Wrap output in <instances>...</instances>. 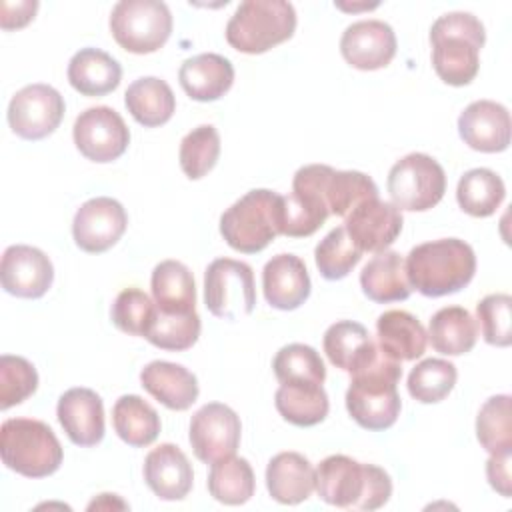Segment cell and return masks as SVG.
<instances>
[{
  "instance_id": "f35d334b",
  "label": "cell",
  "mask_w": 512,
  "mask_h": 512,
  "mask_svg": "<svg viewBox=\"0 0 512 512\" xmlns=\"http://www.w3.org/2000/svg\"><path fill=\"white\" fill-rule=\"evenodd\" d=\"M274 374L280 384L300 382V384H324L326 366L320 354L308 344H288L282 346L272 362Z\"/></svg>"
},
{
  "instance_id": "484cf974",
  "label": "cell",
  "mask_w": 512,
  "mask_h": 512,
  "mask_svg": "<svg viewBox=\"0 0 512 512\" xmlns=\"http://www.w3.org/2000/svg\"><path fill=\"white\" fill-rule=\"evenodd\" d=\"M322 344L328 360L350 374L370 364L378 354V344L372 340L368 330L354 320L334 322L324 332Z\"/></svg>"
},
{
  "instance_id": "ba28073f",
  "label": "cell",
  "mask_w": 512,
  "mask_h": 512,
  "mask_svg": "<svg viewBox=\"0 0 512 512\" xmlns=\"http://www.w3.org/2000/svg\"><path fill=\"white\" fill-rule=\"evenodd\" d=\"M110 32L132 54L160 50L172 34V14L160 0H122L112 8Z\"/></svg>"
},
{
  "instance_id": "e0dca14e",
  "label": "cell",
  "mask_w": 512,
  "mask_h": 512,
  "mask_svg": "<svg viewBox=\"0 0 512 512\" xmlns=\"http://www.w3.org/2000/svg\"><path fill=\"white\" fill-rule=\"evenodd\" d=\"M2 288L18 298H42L54 280L50 258L28 244L8 246L0 262Z\"/></svg>"
},
{
  "instance_id": "1f68e13d",
  "label": "cell",
  "mask_w": 512,
  "mask_h": 512,
  "mask_svg": "<svg viewBox=\"0 0 512 512\" xmlns=\"http://www.w3.org/2000/svg\"><path fill=\"white\" fill-rule=\"evenodd\" d=\"M478 326L472 314L462 306H444L428 326V340L432 348L446 356H460L474 348Z\"/></svg>"
},
{
  "instance_id": "cb8c5ba5",
  "label": "cell",
  "mask_w": 512,
  "mask_h": 512,
  "mask_svg": "<svg viewBox=\"0 0 512 512\" xmlns=\"http://www.w3.org/2000/svg\"><path fill=\"white\" fill-rule=\"evenodd\" d=\"M316 470L298 452H280L266 466V488L280 504H300L312 496Z\"/></svg>"
},
{
  "instance_id": "603a6c76",
  "label": "cell",
  "mask_w": 512,
  "mask_h": 512,
  "mask_svg": "<svg viewBox=\"0 0 512 512\" xmlns=\"http://www.w3.org/2000/svg\"><path fill=\"white\" fill-rule=\"evenodd\" d=\"M178 80L192 100L212 102L230 90L234 82V66L226 56L204 52L182 62Z\"/></svg>"
},
{
  "instance_id": "5bb4252c",
  "label": "cell",
  "mask_w": 512,
  "mask_h": 512,
  "mask_svg": "<svg viewBox=\"0 0 512 512\" xmlns=\"http://www.w3.org/2000/svg\"><path fill=\"white\" fill-rule=\"evenodd\" d=\"M242 424L238 414L222 404L208 402L194 412L190 420V446L200 462L214 464L222 458L234 456L240 444Z\"/></svg>"
},
{
  "instance_id": "c3c4849f",
  "label": "cell",
  "mask_w": 512,
  "mask_h": 512,
  "mask_svg": "<svg viewBox=\"0 0 512 512\" xmlns=\"http://www.w3.org/2000/svg\"><path fill=\"white\" fill-rule=\"evenodd\" d=\"M38 10L36 0H24V2H2L0 4V26L4 30H16L26 26Z\"/></svg>"
},
{
  "instance_id": "d590c367",
  "label": "cell",
  "mask_w": 512,
  "mask_h": 512,
  "mask_svg": "<svg viewBox=\"0 0 512 512\" xmlns=\"http://www.w3.org/2000/svg\"><path fill=\"white\" fill-rule=\"evenodd\" d=\"M254 470L246 458L228 456L212 464L208 474V492L214 500L240 506L254 496Z\"/></svg>"
},
{
  "instance_id": "ac0fdd59",
  "label": "cell",
  "mask_w": 512,
  "mask_h": 512,
  "mask_svg": "<svg viewBox=\"0 0 512 512\" xmlns=\"http://www.w3.org/2000/svg\"><path fill=\"white\" fill-rule=\"evenodd\" d=\"M340 52L352 68L380 70L396 56V34L382 20H360L344 30Z\"/></svg>"
},
{
  "instance_id": "ee69618b",
  "label": "cell",
  "mask_w": 512,
  "mask_h": 512,
  "mask_svg": "<svg viewBox=\"0 0 512 512\" xmlns=\"http://www.w3.org/2000/svg\"><path fill=\"white\" fill-rule=\"evenodd\" d=\"M114 326L130 336H146L154 316H156V304L150 300V296L140 288H124L110 310Z\"/></svg>"
},
{
  "instance_id": "836d02e7",
  "label": "cell",
  "mask_w": 512,
  "mask_h": 512,
  "mask_svg": "<svg viewBox=\"0 0 512 512\" xmlns=\"http://www.w3.org/2000/svg\"><path fill=\"white\" fill-rule=\"evenodd\" d=\"M112 424L120 440L134 448L152 444L162 428L158 412L136 394H124L116 400L112 408Z\"/></svg>"
},
{
  "instance_id": "30bf717a",
  "label": "cell",
  "mask_w": 512,
  "mask_h": 512,
  "mask_svg": "<svg viewBox=\"0 0 512 512\" xmlns=\"http://www.w3.org/2000/svg\"><path fill=\"white\" fill-rule=\"evenodd\" d=\"M332 166L308 164L296 170L292 192L284 196L282 234L290 238L312 236L330 216L326 202V180Z\"/></svg>"
},
{
  "instance_id": "60d3db41",
  "label": "cell",
  "mask_w": 512,
  "mask_h": 512,
  "mask_svg": "<svg viewBox=\"0 0 512 512\" xmlns=\"http://www.w3.org/2000/svg\"><path fill=\"white\" fill-rule=\"evenodd\" d=\"M362 252L352 242L344 226L330 230L316 246L314 260L316 268L326 280H342L360 262Z\"/></svg>"
},
{
  "instance_id": "8992f818",
  "label": "cell",
  "mask_w": 512,
  "mask_h": 512,
  "mask_svg": "<svg viewBox=\"0 0 512 512\" xmlns=\"http://www.w3.org/2000/svg\"><path fill=\"white\" fill-rule=\"evenodd\" d=\"M0 456L6 468L26 478H46L60 468L64 452L46 422L8 418L0 428Z\"/></svg>"
},
{
  "instance_id": "4dcf8cb0",
  "label": "cell",
  "mask_w": 512,
  "mask_h": 512,
  "mask_svg": "<svg viewBox=\"0 0 512 512\" xmlns=\"http://www.w3.org/2000/svg\"><path fill=\"white\" fill-rule=\"evenodd\" d=\"M124 104L132 118L146 128L166 124L176 110V98L172 88L156 76H144L134 80L126 88Z\"/></svg>"
},
{
  "instance_id": "8fae6325",
  "label": "cell",
  "mask_w": 512,
  "mask_h": 512,
  "mask_svg": "<svg viewBox=\"0 0 512 512\" xmlns=\"http://www.w3.org/2000/svg\"><path fill=\"white\" fill-rule=\"evenodd\" d=\"M204 304L222 320L252 314L256 306L254 272L246 262L216 258L204 272Z\"/></svg>"
},
{
  "instance_id": "4316f807",
  "label": "cell",
  "mask_w": 512,
  "mask_h": 512,
  "mask_svg": "<svg viewBox=\"0 0 512 512\" xmlns=\"http://www.w3.org/2000/svg\"><path fill=\"white\" fill-rule=\"evenodd\" d=\"M378 348L392 360H416L424 354L428 334L424 326L406 310H388L376 320Z\"/></svg>"
},
{
  "instance_id": "f1b7e54d",
  "label": "cell",
  "mask_w": 512,
  "mask_h": 512,
  "mask_svg": "<svg viewBox=\"0 0 512 512\" xmlns=\"http://www.w3.org/2000/svg\"><path fill=\"white\" fill-rule=\"evenodd\" d=\"M362 292L378 304L400 302L412 294L406 276V262L394 250L378 252L360 272Z\"/></svg>"
},
{
  "instance_id": "b9f144b4",
  "label": "cell",
  "mask_w": 512,
  "mask_h": 512,
  "mask_svg": "<svg viewBox=\"0 0 512 512\" xmlns=\"http://www.w3.org/2000/svg\"><path fill=\"white\" fill-rule=\"evenodd\" d=\"M220 134L212 124L192 128L180 142V168L190 180H200L218 162Z\"/></svg>"
},
{
  "instance_id": "277c9868",
  "label": "cell",
  "mask_w": 512,
  "mask_h": 512,
  "mask_svg": "<svg viewBox=\"0 0 512 512\" xmlns=\"http://www.w3.org/2000/svg\"><path fill=\"white\" fill-rule=\"evenodd\" d=\"M432 66L450 86L470 84L480 68V48L486 42L484 24L470 12L442 14L430 28Z\"/></svg>"
},
{
  "instance_id": "7bdbcfd3",
  "label": "cell",
  "mask_w": 512,
  "mask_h": 512,
  "mask_svg": "<svg viewBox=\"0 0 512 512\" xmlns=\"http://www.w3.org/2000/svg\"><path fill=\"white\" fill-rule=\"evenodd\" d=\"M200 328L202 324L196 310L188 314H164L156 308L154 322L144 338L156 348L182 352L196 344L200 336Z\"/></svg>"
},
{
  "instance_id": "5b68a950",
  "label": "cell",
  "mask_w": 512,
  "mask_h": 512,
  "mask_svg": "<svg viewBox=\"0 0 512 512\" xmlns=\"http://www.w3.org/2000/svg\"><path fill=\"white\" fill-rule=\"evenodd\" d=\"M282 208L284 196L266 188L250 190L220 216V234L230 248L256 254L282 234Z\"/></svg>"
},
{
  "instance_id": "44dd1931",
  "label": "cell",
  "mask_w": 512,
  "mask_h": 512,
  "mask_svg": "<svg viewBox=\"0 0 512 512\" xmlns=\"http://www.w3.org/2000/svg\"><path fill=\"white\" fill-rule=\"evenodd\" d=\"M264 298L272 308L296 310L310 296V276L302 258L294 254L272 256L262 270Z\"/></svg>"
},
{
  "instance_id": "ffe728a7",
  "label": "cell",
  "mask_w": 512,
  "mask_h": 512,
  "mask_svg": "<svg viewBox=\"0 0 512 512\" xmlns=\"http://www.w3.org/2000/svg\"><path fill=\"white\" fill-rule=\"evenodd\" d=\"M60 426L72 444L90 448L104 438V404L90 388L66 390L56 406Z\"/></svg>"
},
{
  "instance_id": "3957f363",
  "label": "cell",
  "mask_w": 512,
  "mask_h": 512,
  "mask_svg": "<svg viewBox=\"0 0 512 512\" xmlns=\"http://www.w3.org/2000/svg\"><path fill=\"white\" fill-rule=\"evenodd\" d=\"M400 378V362L388 358L378 348L374 360L352 374L346 390V410L352 420L366 430L390 428L402 408L398 394Z\"/></svg>"
},
{
  "instance_id": "83f0119b",
  "label": "cell",
  "mask_w": 512,
  "mask_h": 512,
  "mask_svg": "<svg viewBox=\"0 0 512 512\" xmlns=\"http://www.w3.org/2000/svg\"><path fill=\"white\" fill-rule=\"evenodd\" d=\"M68 82L82 96H104L118 88L122 66L108 52L82 48L68 62Z\"/></svg>"
},
{
  "instance_id": "6da1fadb",
  "label": "cell",
  "mask_w": 512,
  "mask_h": 512,
  "mask_svg": "<svg viewBox=\"0 0 512 512\" xmlns=\"http://www.w3.org/2000/svg\"><path fill=\"white\" fill-rule=\"evenodd\" d=\"M404 262L412 290L428 298L460 292L470 284L476 272L474 250L460 238H440L418 244Z\"/></svg>"
},
{
  "instance_id": "ab89813d",
  "label": "cell",
  "mask_w": 512,
  "mask_h": 512,
  "mask_svg": "<svg viewBox=\"0 0 512 512\" xmlns=\"http://www.w3.org/2000/svg\"><path fill=\"white\" fill-rule=\"evenodd\" d=\"M456 378L458 372L452 362L442 358H426L410 370L408 392L422 404H436L452 392Z\"/></svg>"
},
{
  "instance_id": "74e56055",
  "label": "cell",
  "mask_w": 512,
  "mask_h": 512,
  "mask_svg": "<svg viewBox=\"0 0 512 512\" xmlns=\"http://www.w3.org/2000/svg\"><path fill=\"white\" fill-rule=\"evenodd\" d=\"M378 198V186L358 170H334L326 180V202L334 216L346 218L364 200Z\"/></svg>"
},
{
  "instance_id": "7402d4cb",
  "label": "cell",
  "mask_w": 512,
  "mask_h": 512,
  "mask_svg": "<svg viewBox=\"0 0 512 512\" xmlns=\"http://www.w3.org/2000/svg\"><path fill=\"white\" fill-rule=\"evenodd\" d=\"M144 480L160 500H182L192 490L194 472L176 444H160L144 460Z\"/></svg>"
},
{
  "instance_id": "9c48e42d",
  "label": "cell",
  "mask_w": 512,
  "mask_h": 512,
  "mask_svg": "<svg viewBox=\"0 0 512 512\" xmlns=\"http://www.w3.org/2000/svg\"><path fill=\"white\" fill-rule=\"evenodd\" d=\"M386 186L396 208L424 212L442 200L446 192V174L432 156L412 152L390 168Z\"/></svg>"
},
{
  "instance_id": "681fc988",
  "label": "cell",
  "mask_w": 512,
  "mask_h": 512,
  "mask_svg": "<svg viewBox=\"0 0 512 512\" xmlns=\"http://www.w3.org/2000/svg\"><path fill=\"white\" fill-rule=\"evenodd\" d=\"M336 6H338V8H342V10H358V8H376L378 4H362V6H344L342 2H336Z\"/></svg>"
},
{
  "instance_id": "d4e9b609",
  "label": "cell",
  "mask_w": 512,
  "mask_h": 512,
  "mask_svg": "<svg viewBox=\"0 0 512 512\" xmlns=\"http://www.w3.org/2000/svg\"><path fill=\"white\" fill-rule=\"evenodd\" d=\"M142 388L170 410H188L198 398V380L182 364L154 360L140 372Z\"/></svg>"
},
{
  "instance_id": "7dc6e473",
  "label": "cell",
  "mask_w": 512,
  "mask_h": 512,
  "mask_svg": "<svg viewBox=\"0 0 512 512\" xmlns=\"http://www.w3.org/2000/svg\"><path fill=\"white\" fill-rule=\"evenodd\" d=\"M486 478L490 486L504 498L512 496V476H510V454H490L486 462Z\"/></svg>"
},
{
  "instance_id": "f6af8a7d",
  "label": "cell",
  "mask_w": 512,
  "mask_h": 512,
  "mask_svg": "<svg viewBox=\"0 0 512 512\" xmlns=\"http://www.w3.org/2000/svg\"><path fill=\"white\" fill-rule=\"evenodd\" d=\"M38 388V372L22 356L2 354L0 356V408L8 410L26 398H30Z\"/></svg>"
},
{
  "instance_id": "f546056e",
  "label": "cell",
  "mask_w": 512,
  "mask_h": 512,
  "mask_svg": "<svg viewBox=\"0 0 512 512\" xmlns=\"http://www.w3.org/2000/svg\"><path fill=\"white\" fill-rule=\"evenodd\" d=\"M154 304L164 314H188L196 310L194 276L178 260H164L152 270Z\"/></svg>"
},
{
  "instance_id": "d6986e66",
  "label": "cell",
  "mask_w": 512,
  "mask_h": 512,
  "mask_svg": "<svg viewBox=\"0 0 512 512\" xmlns=\"http://www.w3.org/2000/svg\"><path fill=\"white\" fill-rule=\"evenodd\" d=\"M458 134L472 150L504 152L512 134L510 112L494 100H476L458 116Z\"/></svg>"
},
{
  "instance_id": "4fadbf2b",
  "label": "cell",
  "mask_w": 512,
  "mask_h": 512,
  "mask_svg": "<svg viewBox=\"0 0 512 512\" xmlns=\"http://www.w3.org/2000/svg\"><path fill=\"white\" fill-rule=\"evenodd\" d=\"M72 136L80 154L98 164L120 158L130 144L124 118L110 106H92L80 112Z\"/></svg>"
},
{
  "instance_id": "7c38bea8",
  "label": "cell",
  "mask_w": 512,
  "mask_h": 512,
  "mask_svg": "<svg viewBox=\"0 0 512 512\" xmlns=\"http://www.w3.org/2000/svg\"><path fill=\"white\" fill-rule=\"evenodd\" d=\"M64 98L48 84H28L20 88L8 104V124L24 140L50 136L64 118Z\"/></svg>"
},
{
  "instance_id": "8d00e7d4",
  "label": "cell",
  "mask_w": 512,
  "mask_h": 512,
  "mask_svg": "<svg viewBox=\"0 0 512 512\" xmlns=\"http://www.w3.org/2000/svg\"><path fill=\"white\" fill-rule=\"evenodd\" d=\"M476 438L490 454H512V398H488L476 416Z\"/></svg>"
},
{
  "instance_id": "e575fe53",
  "label": "cell",
  "mask_w": 512,
  "mask_h": 512,
  "mask_svg": "<svg viewBox=\"0 0 512 512\" xmlns=\"http://www.w3.org/2000/svg\"><path fill=\"white\" fill-rule=\"evenodd\" d=\"M504 196L506 188L502 178L488 168H472L458 180V206L474 218L492 216L502 204Z\"/></svg>"
},
{
  "instance_id": "7a4b0ae2",
  "label": "cell",
  "mask_w": 512,
  "mask_h": 512,
  "mask_svg": "<svg viewBox=\"0 0 512 512\" xmlns=\"http://www.w3.org/2000/svg\"><path fill=\"white\" fill-rule=\"evenodd\" d=\"M314 488L326 504L350 510H376L392 496V480L384 468L344 454H332L318 464Z\"/></svg>"
},
{
  "instance_id": "d6a6232c",
  "label": "cell",
  "mask_w": 512,
  "mask_h": 512,
  "mask_svg": "<svg viewBox=\"0 0 512 512\" xmlns=\"http://www.w3.org/2000/svg\"><path fill=\"white\" fill-rule=\"evenodd\" d=\"M274 404L286 422L300 428L320 424L330 410L328 394L320 384H280L274 394Z\"/></svg>"
},
{
  "instance_id": "bcb514c9",
  "label": "cell",
  "mask_w": 512,
  "mask_h": 512,
  "mask_svg": "<svg viewBox=\"0 0 512 512\" xmlns=\"http://www.w3.org/2000/svg\"><path fill=\"white\" fill-rule=\"evenodd\" d=\"M482 336L488 344L506 348L512 344V298L508 294H488L476 304Z\"/></svg>"
},
{
  "instance_id": "52a82bcc",
  "label": "cell",
  "mask_w": 512,
  "mask_h": 512,
  "mask_svg": "<svg viewBox=\"0 0 512 512\" xmlns=\"http://www.w3.org/2000/svg\"><path fill=\"white\" fill-rule=\"evenodd\" d=\"M296 10L286 0H246L226 24L228 44L244 54H262L292 38Z\"/></svg>"
},
{
  "instance_id": "9a60e30c",
  "label": "cell",
  "mask_w": 512,
  "mask_h": 512,
  "mask_svg": "<svg viewBox=\"0 0 512 512\" xmlns=\"http://www.w3.org/2000/svg\"><path fill=\"white\" fill-rule=\"evenodd\" d=\"M128 226L124 206L108 196L86 200L74 214L72 236L80 250L100 254L112 248Z\"/></svg>"
},
{
  "instance_id": "2e32d148",
  "label": "cell",
  "mask_w": 512,
  "mask_h": 512,
  "mask_svg": "<svg viewBox=\"0 0 512 512\" xmlns=\"http://www.w3.org/2000/svg\"><path fill=\"white\" fill-rule=\"evenodd\" d=\"M402 212L392 202L370 198L358 204L346 218L344 228L360 252H384L402 232Z\"/></svg>"
}]
</instances>
